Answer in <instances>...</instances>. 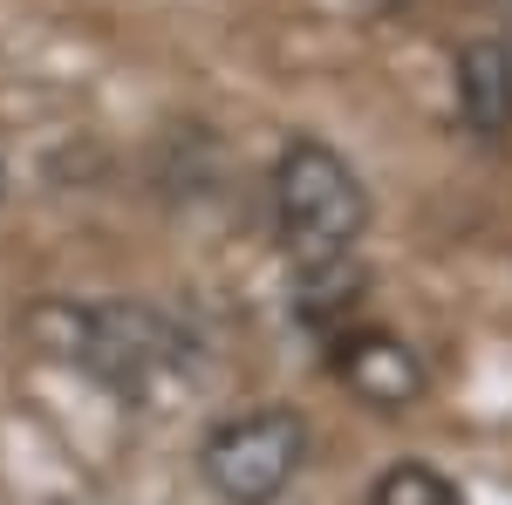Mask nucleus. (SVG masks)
I'll return each mask as SVG.
<instances>
[{
	"label": "nucleus",
	"instance_id": "1",
	"mask_svg": "<svg viewBox=\"0 0 512 505\" xmlns=\"http://www.w3.org/2000/svg\"><path fill=\"white\" fill-rule=\"evenodd\" d=\"M28 342L117 396H151L192 369V335L144 301H41L28 308Z\"/></svg>",
	"mask_w": 512,
	"mask_h": 505
},
{
	"label": "nucleus",
	"instance_id": "2",
	"mask_svg": "<svg viewBox=\"0 0 512 505\" xmlns=\"http://www.w3.org/2000/svg\"><path fill=\"white\" fill-rule=\"evenodd\" d=\"M274 233L294 267H321V260H349L355 239L369 233V185L349 157L321 137H294L274 157Z\"/></svg>",
	"mask_w": 512,
	"mask_h": 505
},
{
	"label": "nucleus",
	"instance_id": "3",
	"mask_svg": "<svg viewBox=\"0 0 512 505\" xmlns=\"http://www.w3.org/2000/svg\"><path fill=\"white\" fill-rule=\"evenodd\" d=\"M308 465V424L294 410H246L205 430L198 471L226 505H274Z\"/></svg>",
	"mask_w": 512,
	"mask_h": 505
},
{
	"label": "nucleus",
	"instance_id": "4",
	"mask_svg": "<svg viewBox=\"0 0 512 505\" xmlns=\"http://www.w3.org/2000/svg\"><path fill=\"white\" fill-rule=\"evenodd\" d=\"M335 376L376 410H410L431 389V369L417 362V349L383 335V328H342L335 335Z\"/></svg>",
	"mask_w": 512,
	"mask_h": 505
},
{
	"label": "nucleus",
	"instance_id": "5",
	"mask_svg": "<svg viewBox=\"0 0 512 505\" xmlns=\"http://www.w3.org/2000/svg\"><path fill=\"white\" fill-rule=\"evenodd\" d=\"M451 89H458V117L478 137H506L512 130V35H478L458 48V69H451Z\"/></svg>",
	"mask_w": 512,
	"mask_h": 505
},
{
	"label": "nucleus",
	"instance_id": "6",
	"mask_svg": "<svg viewBox=\"0 0 512 505\" xmlns=\"http://www.w3.org/2000/svg\"><path fill=\"white\" fill-rule=\"evenodd\" d=\"M301 273V294H294V314L308 328H342L362 301V273L355 260H321V267H294Z\"/></svg>",
	"mask_w": 512,
	"mask_h": 505
},
{
	"label": "nucleus",
	"instance_id": "7",
	"mask_svg": "<svg viewBox=\"0 0 512 505\" xmlns=\"http://www.w3.org/2000/svg\"><path fill=\"white\" fill-rule=\"evenodd\" d=\"M369 505H465V499H458V485L431 465H390L376 478Z\"/></svg>",
	"mask_w": 512,
	"mask_h": 505
},
{
	"label": "nucleus",
	"instance_id": "8",
	"mask_svg": "<svg viewBox=\"0 0 512 505\" xmlns=\"http://www.w3.org/2000/svg\"><path fill=\"white\" fill-rule=\"evenodd\" d=\"M7 185H14V178H7V157H0V205H7Z\"/></svg>",
	"mask_w": 512,
	"mask_h": 505
}]
</instances>
